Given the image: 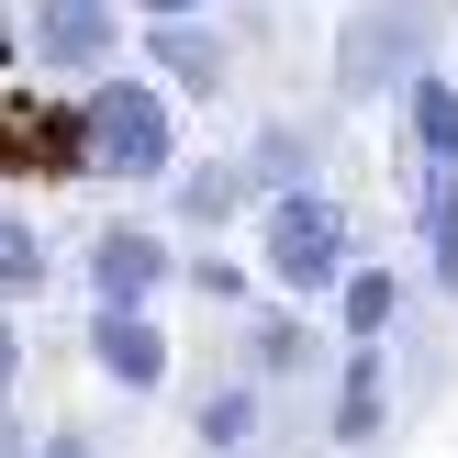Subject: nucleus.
I'll return each mask as SVG.
<instances>
[{
  "mask_svg": "<svg viewBox=\"0 0 458 458\" xmlns=\"http://www.w3.org/2000/svg\"><path fill=\"white\" fill-rule=\"evenodd\" d=\"M380 403H392V392H380V347H358L347 380H335V447H369L380 437Z\"/></svg>",
  "mask_w": 458,
  "mask_h": 458,
  "instance_id": "nucleus-6",
  "label": "nucleus"
},
{
  "mask_svg": "<svg viewBox=\"0 0 458 458\" xmlns=\"http://www.w3.org/2000/svg\"><path fill=\"white\" fill-rule=\"evenodd\" d=\"M201 447H246L258 437V380H224V392H201V425H191Z\"/></svg>",
  "mask_w": 458,
  "mask_h": 458,
  "instance_id": "nucleus-9",
  "label": "nucleus"
},
{
  "mask_svg": "<svg viewBox=\"0 0 458 458\" xmlns=\"http://www.w3.org/2000/svg\"><path fill=\"white\" fill-rule=\"evenodd\" d=\"M112 45H123V12H112V0H34V56H45V67L101 79Z\"/></svg>",
  "mask_w": 458,
  "mask_h": 458,
  "instance_id": "nucleus-4",
  "label": "nucleus"
},
{
  "mask_svg": "<svg viewBox=\"0 0 458 458\" xmlns=\"http://www.w3.org/2000/svg\"><path fill=\"white\" fill-rule=\"evenodd\" d=\"M414 146H425V168L458 179V79H437V67L414 79Z\"/></svg>",
  "mask_w": 458,
  "mask_h": 458,
  "instance_id": "nucleus-7",
  "label": "nucleus"
},
{
  "mask_svg": "<svg viewBox=\"0 0 458 458\" xmlns=\"http://www.w3.org/2000/svg\"><path fill=\"white\" fill-rule=\"evenodd\" d=\"M12 380H22V335L0 325V392H12Z\"/></svg>",
  "mask_w": 458,
  "mask_h": 458,
  "instance_id": "nucleus-14",
  "label": "nucleus"
},
{
  "mask_svg": "<svg viewBox=\"0 0 458 458\" xmlns=\"http://www.w3.org/2000/svg\"><path fill=\"white\" fill-rule=\"evenodd\" d=\"M123 12H146V34H168V22H201L213 0H123Z\"/></svg>",
  "mask_w": 458,
  "mask_h": 458,
  "instance_id": "nucleus-12",
  "label": "nucleus"
},
{
  "mask_svg": "<svg viewBox=\"0 0 458 458\" xmlns=\"http://www.w3.org/2000/svg\"><path fill=\"white\" fill-rule=\"evenodd\" d=\"M34 458H89V447H79V437H56V447H34Z\"/></svg>",
  "mask_w": 458,
  "mask_h": 458,
  "instance_id": "nucleus-15",
  "label": "nucleus"
},
{
  "mask_svg": "<svg viewBox=\"0 0 458 458\" xmlns=\"http://www.w3.org/2000/svg\"><path fill=\"white\" fill-rule=\"evenodd\" d=\"M89 369H101L112 392H157V380H168V335H157V313H89Z\"/></svg>",
  "mask_w": 458,
  "mask_h": 458,
  "instance_id": "nucleus-5",
  "label": "nucleus"
},
{
  "mask_svg": "<svg viewBox=\"0 0 458 458\" xmlns=\"http://www.w3.org/2000/svg\"><path fill=\"white\" fill-rule=\"evenodd\" d=\"M268 246V280L291 291V302H313V291H347V213H335L325 191H280L258 224Z\"/></svg>",
  "mask_w": 458,
  "mask_h": 458,
  "instance_id": "nucleus-2",
  "label": "nucleus"
},
{
  "mask_svg": "<svg viewBox=\"0 0 458 458\" xmlns=\"http://www.w3.org/2000/svg\"><path fill=\"white\" fill-rule=\"evenodd\" d=\"M302 358V325H258V369H291Z\"/></svg>",
  "mask_w": 458,
  "mask_h": 458,
  "instance_id": "nucleus-13",
  "label": "nucleus"
},
{
  "mask_svg": "<svg viewBox=\"0 0 458 458\" xmlns=\"http://www.w3.org/2000/svg\"><path fill=\"white\" fill-rule=\"evenodd\" d=\"M45 280H56V258H45V235H34V224H12V213H0V291H45Z\"/></svg>",
  "mask_w": 458,
  "mask_h": 458,
  "instance_id": "nucleus-10",
  "label": "nucleus"
},
{
  "mask_svg": "<svg viewBox=\"0 0 458 458\" xmlns=\"http://www.w3.org/2000/svg\"><path fill=\"white\" fill-rule=\"evenodd\" d=\"M79 280H89L101 313H157V291L179 280V246L157 235V224H101L89 258H79Z\"/></svg>",
  "mask_w": 458,
  "mask_h": 458,
  "instance_id": "nucleus-3",
  "label": "nucleus"
},
{
  "mask_svg": "<svg viewBox=\"0 0 458 458\" xmlns=\"http://www.w3.org/2000/svg\"><path fill=\"white\" fill-rule=\"evenodd\" d=\"M157 56L179 67V89H213V79H224V56H213V45L191 34V22H168V34H157Z\"/></svg>",
  "mask_w": 458,
  "mask_h": 458,
  "instance_id": "nucleus-11",
  "label": "nucleus"
},
{
  "mask_svg": "<svg viewBox=\"0 0 458 458\" xmlns=\"http://www.w3.org/2000/svg\"><path fill=\"white\" fill-rule=\"evenodd\" d=\"M79 168L89 179H168L179 168L168 89H146V79H89V101H79Z\"/></svg>",
  "mask_w": 458,
  "mask_h": 458,
  "instance_id": "nucleus-1",
  "label": "nucleus"
},
{
  "mask_svg": "<svg viewBox=\"0 0 458 458\" xmlns=\"http://www.w3.org/2000/svg\"><path fill=\"white\" fill-rule=\"evenodd\" d=\"M392 302H403L392 268H347V347H380L392 335Z\"/></svg>",
  "mask_w": 458,
  "mask_h": 458,
  "instance_id": "nucleus-8",
  "label": "nucleus"
}]
</instances>
